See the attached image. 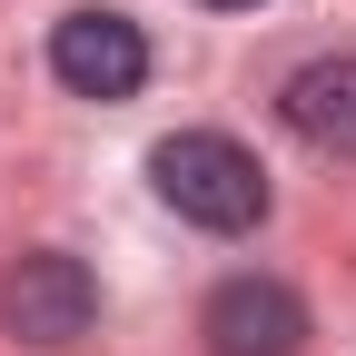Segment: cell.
I'll return each instance as SVG.
<instances>
[{
  "label": "cell",
  "mask_w": 356,
  "mask_h": 356,
  "mask_svg": "<svg viewBox=\"0 0 356 356\" xmlns=\"http://www.w3.org/2000/svg\"><path fill=\"white\" fill-rule=\"evenodd\" d=\"M149 178H159V198L188 218V228H208V238H248L267 218V168L228 139V129H178V139H159Z\"/></svg>",
  "instance_id": "obj_1"
},
{
  "label": "cell",
  "mask_w": 356,
  "mask_h": 356,
  "mask_svg": "<svg viewBox=\"0 0 356 356\" xmlns=\"http://www.w3.org/2000/svg\"><path fill=\"white\" fill-rule=\"evenodd\" d=\"M89 317H99V277H89L70 248L10 257V277H0V327H10L20 346H79Z\"/></svg>",
  "instance_id": "obj_2"
},
{
  "label": "cell",
  "mask_w": 356,
  "mask_h": 356,
  "mask_svg": "<svg viewBox=\"0 0 356 356\" xmlns=\"http://www.w3.org/2000/svg\"><path fill=\"white\" fill-rule=\"evenodd\" d=\"M198 337L208 356H307V297L287 277H218L198 307Z\"/></svg>",
  "instance_id": "obj_3"
},
{
  "label": "cell",
  "mask_w": 356,
  "mask_h": 356,
  "mask_svg": "<svg viewBox=\"0 0 356 356\" xmlns=\"http://www.w3.org/2000/svg\"><path fill=\"white\" fill-rule=\"evenodd\" d=\"M50 79L70 99H139L149 79V30L129 10H70L50 30Z\"/></svg>",
  "instance_id": "obj_4"
},
{
  "label": "cell",
  "mask_w": 356,
  "mask_h": 356,
  "mask_svg": "<svg viewBox=\"0 0 356 356\" xmlns=\"http://www.w3.org/2000/svg\"><path fill=\"white\" fill-rule=\"evenodd\" d=\"M277 119L297 129L307 149L356 159V50H327V60L287 70V89H277Z\"/></svg>",
  "instance_id": "obj_5"
},
{
  "label": "cell",
  "mask_w": 356,
  "mask_h": 356,
  "mask_svg": "<svg viewBox=\"0 0 356 356\" xmlns=\"http://www.w3.org/2000/svg\"><path fill=\"white\" fill-rule=\"evenodd\" d=\"M198 10H257V0H198Z\"/></svg>",
  "instance_id": "obj_6"
}]
</instances>
